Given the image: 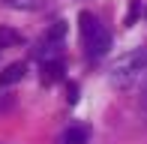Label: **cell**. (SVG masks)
Listing matches in <instances>:
<instances>
[{
	"instance_id": "obj_1",
	"label": "cell",
	"mask_w": 147,
	"mask_h": 144,
	"mask_svg": "<svg viewBox=\"0 0 147 144\" xmlns=\"http://www.w3.org/2000/svg\"><path fill=\"white\" fill-rule=\"evenodd\" d=\"M78 27H81V42H84V51H87L90 60H99L102 54H108L111 33L96 21L93 12H81V15H78Z\"/></svg>"
},
{
	"instance_id": "obj_2",
	"label": "cell",
	"mask_w": 147,
	"mask_h": 144,
	"mask_svg": "<svg viewBox=\"0 0 147 144\" xmlns=\"http://www.w3.org/2000/svg\"><path fill=\"white\" fill-rule=\"evenodd\" d=\"M147 66V48H135V51H129V54H123L120 60L114 63V81H120V78H132V75H138Z\"/></svg>"
},
{
	"instance_id": "obj_3",
	"label": "cell",
	"mask_w": 147,
	"mask_h": 144,
	"mask_svg": "<svg viewBox=\"0 0 147 144\" xmlns=\"http://www.w3.org/2000/svg\"><path fill=\"white\" fill-rule=\"evenodd\" d=\"M63 78H66V66H63L60 57L42 63V81H45V84H57V81H63Z\"/></svg>"
},
{
	"instance_id": "obj_4",
	"label": "cell",
	"mask_w": 147,
	"mask_h": 144,
	"mask_svg": "<svg viewBox=\"0 0 147 144\" xmlns=\"http://www.w3.org/2000/svg\"><path fill=\"white\" fill-rule=\"evenodd\" d=\"M24 72H27V63H9L3 72H0V87H12V84H18L24 78Z\"/></svg>"
},
{
	"instance_id": "obj_5",
	"label": "cell",
	"mask_w": 147,
	"mask_h": 144,
	"mask_svg": "<svg viewBox=\"0 0 147 144\" xmlns=\"http://www.w3.org/2000/svg\"><path fill=\"white\" fill-rule=\"evenodd\" d=\"M87 141H90V129L87 126H69L60 135L57 144H87Z\"/></svg>"
},
{
	"instance_id": "obj_6",
	"label": "cell",
	"mask_w": 147,
	"mask_h": 144,
	"mask_svg": "<svg viewBox=\"0 0 147 144\" xmlns=\"http://www.w3.org/2000/svg\"><path fill=\"white\" fill-rule=\"evenodd\" d=\"M6 6H12V9H21V12H36L45 6V0H3Z\"/></svg>"
},
{
	"instance_id": "obj_7",
	"label": "cell",
	"mask_w": 147,
	"mask_h": 144,
	"mask_svg": "<svg viewBox=\"0 0 147 144\" xmlns=\"http://www.w3.org/2000/svg\"><path fill=\"white\" fill-rule=\"evenodd\" d=\"M18 42H21V36H18L15 30L0 27V48H9V45H18Z\"/></svg>"
},
{
	"instance_id": "obj_8",
	"label": "cell",
	"mask_w": 147,
	"mask_h": 144,
	"mask_svg": "<svg viewBox=\"0 0 147 144\" xmlns=\"http://www.w3.org/2000/svg\"><path fill=\"white\" fill-rule=\"evenodd\" d=\"M138 12H141V0H129V12H126V27L138 21Z\"/></svg>"
},
{
	"instance_id": "obj_9",
	"label": "cell",
	"mask_w": 147,
	"mask_h": 144,
	"mask_svg": "<svg viewBox=\"0 0 147 144\" xmlns=\"http://www.w3.org/2000/svg\"><path fill=\"white\" fill-rule=\"evenodd\" d=\"M66 93H69V102H78V84H66Z\"/></svg>"
}]
</instances>
